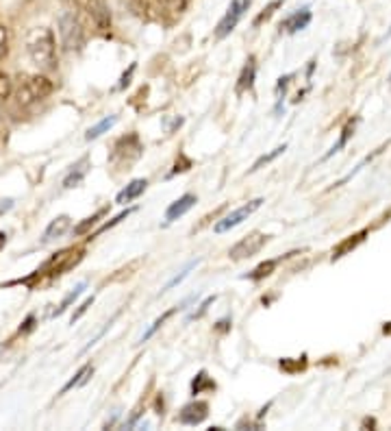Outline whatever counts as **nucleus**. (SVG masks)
<instances>
[{
  "label": "nucleus",
  "mask_w": 391,
  "mask_h": 431,
  "mask_svg": "<svg viewBox=\"0 0 391 431\" xmlns=\"http://www.w3.org/2000/svg\"><path fill=\"white\" fill-rule=\"evenodd\" d=\"M27 50L31 62L39 70H54L57 68V42L50 29H35L27 37Z\"/></svg>",
  "instance_id": "f257e3e1"
},
{
  "label": "nucleus",
  "mask_w": 391,
  "mask_h": 431,
  "mask_svg": "<svg viewBox=\"0 0 391 431\" xmlns=\"http://www.w3.org/2000/svg\"><path fill=\"white\" fill-rule=\"evenodd\" d=\"M54 90L52 81L44 74H24L20 76V83L13 87L15 103L20 107H33L35 103L44 101Z\"/></svg>",
  "instance_id": "f03ea898"
},
{
  "label": "nucleus",
  "mask_w": 391,
  "mask_h": 431,
  "mask_svg": "<svg viewBox=\"0 0 391 431\" xmlns=\"http://www.w3.org/2000/svg\"><path fill=\"white\" fill-rule=\"evenodd\" d=\"M81 260H83V250L64 248V250H59L57 255H52V257H50L42 268H37L31 279L44 277V274H48V277H59V274H64V272H68L70 268H74ZM27 281H29V279H24V283H27Z\"/></svg>",
  "instance_id": "7ed1b4c3"
},
{
  "label": "nucleus",
  "mask_w": 391,
  "mask_h": 431,
  "mask_svg": "<svg viewBox=\"0 0 391 431\" xmlns=\"http://www.w3.org/2000/svg\"><path fill=\"white\" fill-rule=\"evenodd\" d=\"M144 153V144L140 140V135L137 133H128L124 137H120L115 144H113V150L109 155V162L113 166H131L133 162H137Z\"/></svg>",
  "instance_id": "20e7f679"
},
{
  "label": "nucleus",
  "mask_w": 391,
  "mask_h": 431,
  "mask_svg": "<svg viewBox=\"0 0 391 431\" xmlns=\"http://www.w3.org/2000/svg\"><path fill=\"white\" fill-rule=\"evenodd\" d=\"M59 37L66 50H81L85 44V29L72 11H66L59 17Z\"/></svg>",
  "instance_id": "39448f33"
},
{
  "label": "nucleus",
  "mask_w": 391,
  "mask_h": 431,
  "mask_svg": "<svg viewBox=\"0 0 391 431\" xmlns=\"http://www.w3.org/2000/svg\"><path fill=\"white\" fill-rule=\"evenodd\" d=\"M267 242V235L261 233V231H252L248 233L246 238H242L235 246H230L228 250V257L235 260V262H242V260H248L252 257V255H257Z\"/></svg>",
  "instance_id": "423d86ee"
},
{
  "label": "nucleus",
  "mask_w": 391,
  "mask_h": 431,
  "mask_svg": "<svg viewBox=\"0 0 391 431\" xmlns=\"http://www.w3.org/2000/svg\"><path fill=\"white\" fill-rule=\"evenodd\" d=\"M263 203H265L263 199H254V201H250V203H246V205H242V207H237V209H233L228 216H224L222 220L215 222L213 231H215V233H226V231H230V229H235V227H239V225H242L244 220H248L250 216L257 211Z\"/></svg>",
  "instance_id": "0eeeda50"
},
{
  "label": "nucleus",
  "mask_w": 391,
  "mask_h": 431,
  "mask_svg": "<svg viewBox=\"0 0 391 431\" xmlns=\"http://www.w3.org/2000/svg\"><path fill=\"white\" fill-rule=\"evenodd\" d=\"M248 7H250V0H230L228 11L218 22V27H215V37L224 39L226 35H230L235 31V27L239 24V20L244 17V13L248 11Z\"/></svg>",
  "instance_id": "6e6552de"
},
{
  "label": "nucleus",
  "mask_w": 391,
  "mask_h": 431,
  "mask_svg": "<svg viewBox=\"0 0 391 431\" xmlns=\"http://www.w3.org/2000/svg\"><path fill=\"white\" fill-rule=\"evenodd\" d=\"M207 416H209V403H207V401H191V403H187V405L181 409L179 423L196 427V425L205 423Z\"/></svg>",
  "instance_id": "1a4fd4ad"
},
{
  "label": "nucleus",
  "mask_w": 391,
  "mask_h": 431,
  "mask_svg": "<svg viewBox=\"0 0 391 431\" xmlns=\"http://www.w3.org/2000/svg\"><path fill=\"white\" fill-rule=\"evenodd\" d=\"M131 5L137 9L142 17L146 20H154V22H161L165 17V5L163 0H131Z\"/></svg>",
  "instance_id": "9d476101"
},
{
  "label": "nucleus",
  "mask_w": 391,
  "mask_h": 431,
  "mask_svg": "<svg viewBox=\"0 0 391 431\" xmlns=\"http://www.w3.org/2000/svg\"><path fill=\"white\" fill-rule=\"evenodd\" d=\"M311 9L309 7H302L298 11H293L291 15H287L283 22H281V31L285 33H298L302 29H307L311 24Z\"/></svg>",
  "instance_id": "9b49d317"
},
{
  "label": "nucleus",
  "mask_w": 391,
  "mask_h": 431,
  "mask_svg": "<svg viewBox=\"0 0 391 431\" xmlns=\"http://www.w3.org/2000/svg\"><path fill=\"white\" fill-rule=\"evenodd\" d=\"M198 203V199H196L193 194H183L181 199H176L168 209H165V222H174V220H179L183 218V216Z\"/></svg>",
  "instance_id": "f8f14e48"
},
{
  "label": "nucleus",
  "mask_w": 391,
  "mask_h": 431,
  "mask_svg": "<svg viewBox=\"0 0 391 431\" xmlns=\"http://www.w3.org/2000/svg\"><path fill=\"white\" fill-rule=\"evenodd\" d=\"M367 229H361L359 233H352L350 238H346V240H341L335 248H332V262L335 260H341V257H346L348 253H352L355 250L359 244H363L365 242V238H367Z\"/></svg>",
  "instance_id": "ddd939ff"
},
{
  "label": "nucleus",
  "mask_w": 391,
  "mask_h": 431,
  "mask_svg": "<svg viewBox=\"0 0 391 431\" xmlns=\"http://www.w3.org/2000/svg\"><path fill=\"white\" fill-rule=\"evenodd\" d=\"M146 188H148V181H146V179H135V181H131L120 194L115 196V203H117V205L133 203L135 199H140V196L146 192Z\"/></svg>",
  "instance_id": "4468645a"
},
{
  "label": "nucleus",
  "mask_w": 391,
  "mask_h": 431,
  "mask_svg": "<svg viewBox=\"0 0 391 431\" xmlns=\"http://www.w3.org/2000/svg\"><path fill=\"white\" fill-rule=\"evenodd\" d=\"M72 227V220H70V216H57V218L46 227V231H44V238H42V242L44 244H48V242H52V240H57V238H61V235L68 231Z\"/></svg>",
  "instance_id": "2eb2a0df"
},
{
  "label": "nucleus",
  "mask_w": 391,
  "mask_h": 431,
  "mask_svg": "<svg viewBox=\"0 0 391 431\" xmlns=\"http://www.w3.org/2000/svg\"><path fill=\"white\" fill-rule=\"evenodd\" d=\"M87 172H89V157H83L81 162L72 166L70 174L66 176V181H64V188H66V190H72V188H76V185H81L83 179L87 176Z\"/></svg>",
  "instance_id": "dca6fc26"
},
{
  "label": "nucleus",
  "mask_w": 391,
  "mask_h": 431,
  "mask_svg": "<svg viewBox=\"0 0 391 431\" xmlns=\"http://www.w3.org/2000/svg\"><path fill=\"white\" fill-rule=\"evenodd\" d=\"M254 76H257V64H254V57H250L246 66L242 68V74L237 78V85H235V92L237 94H244L248 90H252L254 85Z\"/></svg>",
  "instance_id": "f3484780"
},
{
  "label": "nucleus",
  "mask_w": 391,
  "mask_h": 431,
  "mask_svg": "<svg viewBox=\"0 0 391 431\" xmlns=\"http://www.w3.org/2000/svg\"><path fill=\"white\" fill-rule=\"evenodd\" d=\"M91 375H94V366H91V364L81 366V368H78L76 375L61 388V395H66V392H70L72 388H81V386H85V383L91 379Z\"/></svg>",
  "instance_id": "a211bd4d"
},
{
  "label": "nucleus",
  "mask_w": 391,
  "mask_h": 431,
  "mask_svg": "<svg viewBox=\"0 0 391 431\" xmlns=\"http://www.w3.org/2000/svg\"><path fill=\"white\" fill-rule=\"evenodd\" d=\"M283 260H267V262H263V264H259L257 268H252L244 279H250V281H261V279H265V277H270V274L276 270V266L281 264Z\"/></svg>",
  "instance_id": "6ab92c4d"
},
{
  "label": "nucleus",
  "mask_w": 391,
  "mask_h": 431,
  "mask_svg": "<svg viewBox=\"0 0 391 431\" xmlns=\"http://www.w3.org/2000/svg\"><path fill=\"white\" fill-rule=\"evenodd\" d=\"M115 122H117V115H107V118H103L101 122L98 125H94L87 133H85V140H98V137H101L103 133H107V131H111L113 127H115Z\"/></svg>",
  "instance_id": "aec40b11"
},
{
  "label": "nucleus",
  "mask_w": 391,
  "mask_h": 431,
  "mask_svg": "<svg viewBox=\"0 0 391 431\" xmlns=\"http://www.w3.org/2000/svg\"><path fill=\"white\" fill-rule=\"evenodd\" d=\"M179 309H181V307H172V309H168L165 313H161V316L156 318V320H154V323H152V325H150V327H148L146 331H144V336L140 338V344H142V342H148V340H150V338L154 336V333L159 331V329H161V327H163V325H165V323H168V320H170V318L174 316V313L179 311Z\"/></svg>",
  "instance_id": "412c9836"
},
{
  "label": "nucleus",
  "mask_w": 391,
  "mask_h": 431,
  "mask_svg": "<svg viewBox=\"0 0 391 431\" xmlns=\"http://www.w3.org/2000/svg\"><path fill=\"white\" fill-rule=\"evenodd\" d=\"M307 355H302V358H283L281 362H279V366H281V370L283 372H287V375H298V372H302L304 368H307Z\"/></svg>",
  "instance_id": "4be33fe9"
},
{
  "label": "nucleus",
  "mask_w": 391,
  "mask_h": 431,
  "mask_svg": "<svg viewBox=\"0 0 391 431\" xmlns=\"http://www.w3.org/2000/svg\"><path fill=\"white\" fill-rule=\"evenodd\" d=\"M205 390H215V381L207 375V370H200L191 381V395H202Z\"/></svg>",
  "instance_id": "5701e85b"
},
{
  "label": "nucleus",
  "mask_w": 391,
  "mask_h": 431,
  "mask_svg": "<svg viewBox=\"0 0 391 431\" xmlns=\"http://www.w3.org/2000/svg\"><path fill=\"white\" fill-rule=\"evenodd\" d=\"M355 125H357V120H350L346 127H344V131H341V135H339V140H337V144H332V148L324 155V160H330L332 155H337L346 144H348V140H350V135L355 133Z\"/></svg>",
  "instance_id": "b1692460"
},
{
  "label": "nucleus",
  "mask_w": 391,
  "mask_h": 431,
  "mask_svg": "<svg viewBox=\"0 0 391 431\" xmlns=\"http://www.w3.org/2000/svg\"><path fill=\"white\" fill-rule=\"evenodd\" d=\"M85 288H87V283H85V281H83V283H78V285H76V288H74V290H72V292L68 294V297H66V299L61 301V305H59V307H57V309L52 311V316H54V318H57V316H61V313H64V311H66V309H68V307H70V305H72V303H74V301H76L78 297H81V294H83V290H85Z\"/></svg>",
  "instance_id": "393cba45"
},
{
  "label": "nucleus",
  "mask_w": 391,
  "mask_h": 431,
  "mask_svg": "<svg viewBox=\"0 0 391 431\" xmlns=\"http://www.w3.org/2000/svg\"><path fill=\"white\" fill-rule=\"evenodd\" d=\"M287 150V144H283V146H276L274 150H270L267 155H261L257 162L252 164V168H250V172H257V170H261L263 166H267V164H272L274 160H276V157H281L283 153Z\"/></svg>",
  "instance_id": "a878e982"
},
{
  "label": "nucleus",
  "mask_w": 391,
  "mask_h": 431,
  "mask_svg": "<svg viewBox=\"0 0 391 431\" xmlns=\"http://www.w3.org/2000/svg\"><path fill=\"white\" fill-rule=\"evenodd\" d=\"M107 211H109V207H103V209H98V211H96L94 216H89V218H85V220H83L81 225H76V227H74V235H85V233H87V231H89V229H91V227H94L96 222H98V220L103 218V216H105Z\"/></svg>",
  "instance_id": "bb28decb"
},
{
  "label": "nucleus",
  "mask_w": 391,
  "mask_h": 431,
  "mask_svg": "<svg viewBox=\"0 0 391 431\" xmlns=\"http://www.w3.org/2000/svg\"><path fill=\"white\" fill-rule=\"evenodd\" d=\"M133 211H135V209H126V211H122V213H117V216H115V218H113V220H109V222H105V225H103L101 229H98L96 233H89V240H94V238H96V235H98V233H105V231H109V229H113L115 225H120L122 220H126V218H128V216H131Z\"/></svg>",
  "instance_id": "cd10ccee"
},
{
  "label": "nucleus",
  "mask_w": 391,
  "mask_h": 431,
  "mask_svg": "<svg viewBox=\"0 0 391 431\" xmlns=\"http://www.w3.org/2000/svg\"><path fill=\"white\" fill-rule=\"evenodd\" d=\"M11 94H13V81H11V76L5 74V72H0V103L7 101Z\"/></svg>",
  "instance_id": "c85d7f7f"
},
{
  "label": "nucleus",
  "mask_w": 391,
  "mask_h": 431,
  "mask_svg": "<svg viewBox=\"0 0 391 431\" xmlns=\"http://www.w3.org/2000/svg\"><path fill=\"white\" fill-rule=\"evenodd\" d=\"M281 5H283V0H274V3H270V5H267V7H265V9H263L257 17H254V27H259V24L263 22V20H270V17H272V13L276 11Z\"/></svg>",
  "instance_id": "c756f323"
},
{
  "label": "nucleus",
  "mask_w": 391,
  "mask_h": 431,
  "mask_svg": "<svg viewBox=\"0 0 391 431\" xmlns=\"http://www.w3.org/2000/svg\"><path fill=\"white\" fill-rule=\"evenodd\" d=\"M196 264H198V262H189V264H187V266H185V268L181 270V274H176V277H174L172 281H168V285H165V288H163L161 292H168V290H172L174 285H179V283H181V281H183V279L187 277V274H189V272H191V270L196 268Z\"/></svg>",
  "instance_id": "7c9ffc66"
},
{
  "label": "nucleus",
  "mask_w": 391,
  "mask_h": 431,
  "mask_svg": "<svg viewBox=\"0 0 391 431\" xmlns=\"http://www.w3.org/2000/svg\"><path fill=\"white\" fill-rule=\"evenodd\" d=\"M163 5L172 13H183L189 7V0H163Z\"/></svg>",
  "instance_id": "2f4dec72"
},
{
  "label": "nucleus",
  "mask_w": 391,
  "mask_h": 431,
  "mask_svg": "<svg viewBox=\"0 0 391 431\" xmlns=\"http://www.w3.org/2000/svg\"><path fill=\"white\" fill-rule=\"evenodd\" d=\"M9 55V33L5 27H0V62Z\"/></svg>",
  "instance_id": "473e14b6"
},
{
  "label": "nucleus",
  "mask_w": 391,
  "mask_h": 431,
  "mask_svg": "<svg viewBox=\"0 0 391 431\" xmlns=\"http://www.w3.org/2000/svg\"><path fill=\"white\" fill-rule=\"evenodd\" d=\"M91 305H94V297H89L87 301H83L81 305H78V309H76V311L72 313V325H74V323H76L78 318H81V316H83V313H85V311H87V309H89Z\"/></svg>",
  "instance_id": "72a5a7b5"
},
{
  "label": "nucleus",
  "mask_w": 391,
  "mask_h": 431,
  "mask_svg": "<svg viewBox=\"0 0 391 431\" xmlns=\"http://www.w3.org/2000/svg\"><path fill=\"white\" fill-rule=\"evenodd\" d=\"M291 78H293V74H287V76H281V78H279V83H276V96H281V94L287 92V87H289V83H291Z\"/></svg>",
  "instance_id": "f704fd0d"
},
{
  "label": "nucleus",
  "mask_w": 391,
  "mask_h": 431,
  "mask_svg": "<svg viewBox=\"0 0 391 431\" xmlns=\"http://www.w3.org/2000/svg\"><path fill=\"white\" fill-rule=\"evenodd\" d=\"M213 301H215V297H207V299H205V303L200 305V309H198V311H193L191 316H189V320H196V318H200L202 313H205V311L209 309V305H213Z\"/></svg>",
  "instance_id": "c9c22d12"
},
{
  "label": "nucleus",
  "mask_w": 391,
  "mask_h": 431,
  "mask_svg": "<svg viewBox=\"0 0 391 431\" xmlns=\"http://www.w3.org/2000/svg\"><path fill=\"white\" fill-rule=\"evenodd\" d=\"M135 68H137V66H135V64H131L128 72H124V74H122V78H120V83H117V90H124V87H126V85L131 83V76H133Z\"/></svg>",
  "instance_id": "e433bc0d"
},
{
  "label": "nucleus",
  "mask_w": 391,
  "mask_h": 431,
  "mask_svg": "<svg viewBox=\"0 0 391 431\" xmlns=\"http://www.w3.org/2000/svg\"><path fill=\"white\" fill-rule=\"evenodd\" d=\"M189 168H191V162L187 160L185 155H181V164L176 162V166H174V170H172L170 174H176V172H185V170H189Z\"/></svg>",
  "instance_id": "4c0bfd02"
},
{
  "label": "nucleus",
  "mask_w": 391,
  "mask_h": 431,
  "mask_svg": "<svg viewBox=\"0 0 391 431\" xmlns=\"http://www.w3.org/2000/svg\"><path fill=\"white\" fill-rule=\"evenodd\" d=\"M5 242H7V233H3V231H0V248L5 246Z\"/></svg>",
  "instance_id": "58836bf2"
},
{
  "label": "nucleus",
  "mask_w": 391,
  "mask_h": 431,
  "mask_svg": "<svg viewBox=\"0 0 391 431\" xmlns=\"http://www.w3.org/2000/svg\"><path fill=\"white\" fill-rule=\"evenodd\" d=\"M374 425H376V423L371 421V418H365V421H363V427H374Z\"/></svg>",
  "instance_id": "ea45409f"
},
{
  "label": "nucleus",
  "mask_w": 391,
  "mask_h": 431,
  "mask_svg": "<svg viewBox=\"0 0 391 431\" xmlns=\"http://www.w3.org/2000/svg\"><path fill=\"white\" fill-rule=\"evenodd\" d=\"M383 331H385V336H391V323H387V325L383 327Z\"/></svg>",
  "instance_id": "a19ab883"
},
{
  "label": "nucleus",
  "mask_w": 391,
  "mask_h": 431,
  "mask_svg": "<svg viewBox=\"0 0 391 431\" xmlns=\"http://www.w3.org/2000/svg\"><path fill=\"white\" fill-rule=\"evenodd\" d=\"M11 207V201H7V205H0V213H3V211H7Z\"/></svg>",
  "instance_id": "79ce46f5"
}]
</instances>
